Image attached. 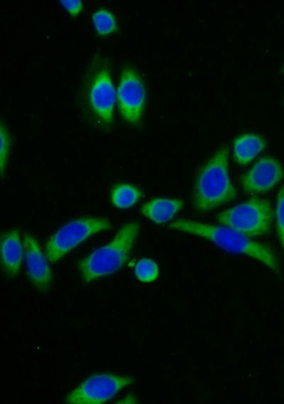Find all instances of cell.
Instances as JSON below:
<instances>
[{
    "label": "cell",
    "instance_id": "18",
    "mask_svg": "<svg viewBox=\"0 0 284 404\" xmlns=\"http://www.w3.org/2000/svg\"><path fill=\"white\" fill-rule=\"evenodd\" d=\"M1 173L4 174L11 144L10 135L3 123H1Z\"/></svg>",
    "mask_w": 284,
    "mask_h": 404
},
{
    "label": "cell",
    "instance_id": "7",
    "mask_svg": "<svg viewBox=\"0 0 284 404\" xmlns=\"http://www.w3.org/2000/svg\"><path fill=\"white\" fill-rule=\"evenodd\" d=\"M146 91L142 78L131 65L121 71L116 89V103L121 118L132 125H138L143 115Z\"/></svg>",
    "mask_w": 284,
    "mask_h": 404
},
{
    "label": "cell",
    "instance_id": "14",
    "mask_svg": "<svg viewBox=\"0 0 284 404\" xmlns=\"http://www.w3.org/2000/svg\"><path fill=\"white\" fill-rule=\"evenodd\" d=\"M141 196V191L135 186L120 184L116 185L111 190V201L115 207L125 209L136 204Z\"/></svg>",
    "mask_w": 284,
    "mask_h": 404
},
{
    "label": "cell",
    "instance_id": "15",
    "mask_svg": "<svg viewBox=\"0 0 284 404\" xmlns=\"http://www.w3.org/2000/svg\"><path fill=\"white\" fill-rule=\"evenodd\" d=\"M92 21L96 33L106 37L117 30V22L114 14L107 9L99 8L92 14Z\"/></svg>",
    "mask_w": 284,
    "mask_h": 404
},
{
    "label": "cell",
    "instance_id": "6",
    "mask_svg": "<svg viewBox=\"0 0 284 404\" xmlns=\"http://www.w3.org/2000/svg\"><path fill=\"white\" fill-rule=\"evenodd\" d=\"M111 223L102 218L84 217L68 222L58 230L45 245V255L55 262L91 235L110 229Z\"/></svg>",
    "mask_w": 284,
    "mask_h": 404
},
{
    "label": "cell",
    "instance_id": "11",
    "mask_svg": "<svg viewBox=\"0 0 284 404\" xmlns=\"http://www.w3.org/2000/svg\"><path fill=\"white\" fill-rule=\"evenodd\" d=\"M2 267L9 277L18 275L23 259V247L17 229L4 232L1 240Z\"/></svg>",
    "mask_w": 284,
    "mask_h": 404
},
{
    "label": "cell",
    "instance_id": "21",
    "mask_svg": "<svg viewBox=\"0 0 284 404\" xmlns=\"http://www.w3.org/2000/svg\"><path fill=\"white\" fill-rule=\"evenodd\" d=\"M280 72H281V73L284 74V64H283V67L281 68Z\"/></svg>",
    "mask_w": 284,
    "mask_h": 404
},
{
    "label": "cell",
    "instance_id": "3",
    "mask_svg": "<svg viewBox=\"0 0 284 404\" xmlns=\"http://www.w3.org/2000/svg\"><path fill=\"white\" fill-rule=\"evenodd\" d=\"M229 150L222 147L200 169L195 184L193 207L205 212L226 203L236 196L228 172Z\"/></svg>",
    "mask_w": 284,
    "mask_h": 404
},
{
    "label": "cell",
    "instance_id": "13",
    "mask_svg": "<svg viewBox=\"0 0 284 404\" xmlns=\"http://www.w3.org/2000/svg\"><path fill=\"white\" fill-rule=\"evenodd\" d=\"M266 147L264 140L255 134H244L234 140V154L240 164L249 163Z\"/></svg>",
    "mask_w": 284,
    "mask_h": 404
},
{
    "label": "cell",
    "instance_id": "16",
    "mask_svg": "<svg viewBox=\"0 0 284 404\" xmlns=\"http://www.w3.org/2000/svg\"><path fill=\"white\" fill-rule=\"evenodd\" d=\"M136 277L141 282H153L159 275L158 264L151 259L143 258L136 264L134 268Z\"/></svg>",
    "mask_w": 284,
    "mask_h": 404
},
{
    "label": "cell",
    "instance_id": "2",
    "mask_svg": "<svg viewBox=\"0 0 284 404\" xmlns=\"http://www.w3.org/2000/svg\"><path fill=\"white\" fill-rule=\"evenodd\" d=\"M169 228L205 238L228 252L248 256L272 271L279 272L278 258L268 247L251 240L231 228L186 219L176 220L169 225Z\"/></svg>",
    "mask_w": 284,
    "mask_h": 404
},
{
    "label": "cell",
    "instance_id": "5",
    "mask_svg": "<svg viewBox=\"0 0 284 404\" xmlns=\"http://www.w3.org/2000/svg\"><path fill=\"white\" fill-rule=\"evenodd\" d=\"M273 218L270 203L262 198H251L221 212L217 217L222 225L253 237L268 233Z\"/></svg>",
    "mask_w": 284,
    "mask_h": 404
},
{
    "label": "cell",
    "instance_id": "17",
    "mask_svg": "<svg viewBox=\"0 0 284 404\" xmlns=\"http://www.w3.org/2000/svg\"><path fill=\"white\" fill-rule=\"evenodd\" d=\"M276 223L278 237L284 250V185L280 189L277 197Z\"/></svg>",
    "mask_w": 284,
    "mask_h": 404
},
{
    "label": "cell",
    "instance_id": "10",
    "mask_svg": "<svg viewBox=\"0 0 284 404\" xmlns=\"http://www.w3.org/2000/svg\"><path fill=\"white\" fill-rule=\"evenodd\" d=\"M27 274L32 284L40 291L49 288L52 274L47 258L41 252L36 240L29 234H25L23 240Z\"/></svg>",
    "mask_w": 284,
    "mask_h": 404
},
{
    "label": "cell",
    "instance_id": "8",
    "mask_svg": "<svg viewBox=\"0 0 284 404\" xmlns=\"http://www.w3.org/2000/svg\"><path fill=\"white\" fill-rule=\"evenodd\" d=\"M133 378L109 373L95 374L70 392L65 402L77 404H102L113 398Z\"/></svg>",
    "mask_w": 284,
    "mask_h": 404
},
{
    "label": "cell",
    "instance_id": "1",
    "mask_svg": "<svg viewBox=\"0 0 284 404\" xmlns=\"http://www.w3.org/2000/svg\"><path fill=\"white\" fill-rule=\"evenodd\" d=\"M116 91L111 77V64L97 52L88 63L77 89L75 103L85 120L104 128L114 121Z\"/></svg>",
    "mask_w": 284,
    "mask_h": 404
},
{
    "label": "cell",
    "instance_id": "4",
    "mask_svg": "<svg viewBox=\"0 0 284 404\" xmlns=\"http://www.w3.org/2000/svg\"><path fill=\"white\" fill-rule=\"evenodd\" d=\"M139 228L137 222L124 225L108 244L80 260L77 267L83 281L90 283L124 266L129 259Z\"/></svg>",
    "mask_w": 284,
    "mask_h": 404
},
{
    "label": "cell",
    "instance_id": "20",
    "mask_svg": "<svg viewBox=\"0 0 284 404\" xmlns=\"http://www.w3.org/2000/svg\"><path fill=\"white\" fill-rule=\"evenodd\" d=\"M136 398L132 395H127L126 397H124L123 399L121 400V401L118 402L119 403H136Z\"/></svg>",
    "mask_w": 284,
    "mask_h": 404
},
{
    "label": "cell",
    "instance_id": "12",
    "mask_svg": "<svg viewBox=\"0 0 284 404\" xmlns=\"http://www.w3.org/2000/svg\"><path fill=\"white\" fill-rule=\"evenodd\" d=\"M182 206L180 199L156 198L146 203L141 213L155 223H163L172 219Z\"/></svg>",
    "mask_w": 284,
    "mask_h": 404
},
{
    "label": "cell",
    "instance_id": "9",
    "mask_svg": "<svg viewBox=\"0 0 284 404\" xmlns=\"http://www.w3.org/2000/svg\"><path fill=\"white\" fill-rule=\"evenodd\" d=\"M283 176V169L275 159L266 157L259 159L243 176L241 184L248 193H262L273 188Z\"/></svg>",
    "mask_w": 284,
    "mask_h": 404
},
{
    "label": "cell",
    "instance_id": "19",
    "mask_svg": "<svg viewBox=\"0 0 284 404\" xmlns=\"http://www.w3.org/2000/svg\"><path fill=\"white\" fill-rule=\"evenodd\" d=\"M61 6L72 17H77L83 10L84 5L81 0H62L60 1Z\"/></svg>",
    "mask_w": 284,
    "mask_h": 404
}]
</instances>
